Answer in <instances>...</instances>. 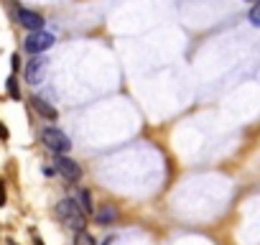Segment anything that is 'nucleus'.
Returning a JSON list of instances; mask_svg holds the SVG:
<instances>
[{
	"mask_svg": "<svg viewBox=\"0 0 260 245\" xmlns=\"http://www.w3.org/2000/svg\"><path fill=\"white\" fill-rule=\"evenodd\" d=\"M56 212H59V217H61L74 232L84 230V225H87V215L82 212V207H79L74 199H61L59 207H56Z\"/></svg>",
	"mask_w": 260,
	"mask_h": 245,
	"instance_id": "1",
	"label": "nucleus"
},
{
	"mask_svg": "<svg viewBox=\"0 0 260 245\" xmlns=\"http://www.w3.org/2000/svg\"><path fill=\"white\" fill-rule=\"evenodd\" d=\"M41 141L46 143V148H51L54 154H67L72 148L67 133H61L59 128H44L41 131Z\"/></svg>",
	"mask_w": 260,
	"mask_h": 245,
	"instance_id": "2",
	"label": "nucleus"
},
{
	"mask_svg": "<svg viewBox=\"0 0 260 245\" xmlns=\"http://www.w3.org/2000/svg\"><path fill=\"white\" fill-rule=\"evenodd\" d=\"M54 169H56L67 181H72V184L82 179V169H79V164L72 161V159L64 156V154H56V159H54Z\"/></svg>",
	"mask_w": 260,
	"mask_h": 245,
	"instance_id": "3",
	"label": "nucleus"
},
{
	"mask_svg": "<svg viewBox=\"0 0 260 245\" xmlns=\"http://www.w3.org/2000/svg\"><path fill=\"white\" fill-rule=\"evenodd\" d=\"M51 46H54V36L46 31H31V36L26 39V51H31V54H41Z\"/></svg>",
	"mask_w": 260,
	"mask_h": 245,
	"instance_id": "4",
	"label": "nucleus"
},
{
	"mask_svg": "<svg viewBox=\"0 0 260 245\" xmlns=\"http://www.w3.org/2000/svg\"><path fill=\"white\" fill-rule=\"evenodd\" d=\"M44 72H46V59H41L39 54L26 64V82L28 84H39L44 79Z\"/></svg>",
	"mask_w": 260,
	"mask_h": 245,
	"instance_id": "5",
	"label": "nucleus"
},
{
	"mask_svg": "<svg viewBox=\"0 0 260 245\" xmlns=\"http://www.w3.org/2000/svg\"><path fill=\"white\" fill-rule=\"evenodd\" d=\"M18 23L28 31H44V18L34 11H26V8H18Z\"/></svg>",
	"mask_w": 260,
	"mask_h": 245,
	"instance_id": "6",
	"label": "nucleus"
},
{
	"mask_svg": "<svg viewBox=\"0 0 260 245\" xmlns=\"http://www.w3.org/2000/svg\"><path fill=\"white\" fill-rule=\"evenodd\" d=\"M31 102H34V110H36L41 117H46V120H56V117H59L56 107H51L46 100H41V97H31Z\"/></svg>",
	"mask_w": 260,
	"mask_h": 245,
	"instance_id": "7",
	"label": "nucleus"
},
{
	"mask_svg": "<svg viewBox=\"0 0 260 245\" xmlns=\"http://www.w3.org/2000/svg\"><path fill=\"white\" fill-rule=\"evenodd\" d=\"M94 220H97L100 225H112V222L117 220V209H115L112 204H102V209L94 212Z\"/></svg>",
	"mask_w": 260,
	"mask_h": 245,
	"instance_id": "8",
	"label": "nucleus"
},
{
	"mask_svg": "<svg viewBox=\"0 0 260 245\" xmlns=\"http://www.w3.org/2000/svg\"><path fill=\"white\" fill-rule=\"evenodd\" d=\"M77 204L82 207V212H84V215H92V212H94V204H92V197H89V192H87V189H82V192L77 194Z\"/></svg>",
	"mask_w": 260,
	"mask_h": 245,
	"instance_id": "9",
	"label": "nucleus"
},
{
	"mask_svg": "<svg viewBox=\"0 0 260 245\" xmlns=\"http://www.w3.org/2000/svg\"><path fill=\"white\" fill-rule=\"evenodd\" d=\"M74 245H94V237L87 232V230H79L74 235Z\"/></svg>",
	"mask_w": 260,
	"mask_h": 245,
	"instance_id": "10",
	"label": "nucleus"
},
{
	"mask_svg": "<svg viewBox=\"0 0 260 245\" xmlns=\"http://www.w3.org/2000/svg\"><path fill=\"white\" fill-rule=\"evenodd\" d=\"M250 23L252 26H260V0L252 6V11H250Z\"/></svg>",
	"mask_w": 260,
	"mask_h": 245,
	"instance_id": "11",
	"label": "nucleus"
},
{
	"mask_svg": "<svg viewBox=\"0 0 260 245\" xmlns=\"http://www.w3.org/2000/svg\"><path fill=\"white\" fill-rule=\"evenodd\" d=\"M8 95H11L13 100H18V97H21V92H18V82H16V77H11V79H8Z\"/></svg>",
	"mask_w": 260,
	"mask_h": 245,
	"instance_id": "12",
	"label": "nucleus"
},
{
	"mask_svg": "<svg viewBox=\"0 0 260 245\" xmlns=\"http://www.w3.org/2000/svg\"><path fill=\"white\" fill-rule=\"evenodd\" d=\"M6 204V187H3V181H0V207Z\"/></svg>",
	"mask_w": 260,
	"mask_h": 245,
	"instance_id": "13",
	"label": "nucleus"
},
{
	"mask_svg": "<svg viewBox=\"0 0 260 245\" xmlns=\"http://www.w3.org/2000/svg\"><path fill=\"white\" fill-rule=\"evenodd\" d=\"M0 138H8V131H6V126L0 122Z\"/></svg>",
	"mask_w": 260,
	"mask_h": 245,
	"instance_id": "14",
	"label": "nucleus"
},
{
	"mask_svg": "<svg viewBox=\"0 0 260 245\" xmlns=\"http://www.w3.org/2000/svg\"><path fill=\"white\" fill-rule=\"evenodd\" d=\"M36 245H44V242H41V240H39V242H36Z\"/></svg>",
	"mask_w": 260,
	"mask_h": 245,
	"instance_id": "15",
	"label": "nucleus"
}]
</instances>
